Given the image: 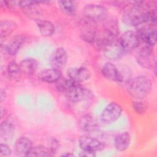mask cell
I'll return each instance as SVG.
<instances>
[{"label":"cell","mask_w":157,"mask_h":157,"mask_svg":"<svg viewBox=\"0 0 157 157\" xmlns=\"http://www.w3.org/2000/svg\"><path fill=\"white\" fill-rule=\"evenodd\" d=\"M156 6L147 1H134L121 17L122 22L128 26H139L149 22L150 9Z\"/></svg>","instance_id":"1"},{"label":"cell","mask_w":157,"mask_h":157,"mask_svg":"<svg viewBox=\"0 0 157 157\" xmlns=\"http://www.w3.org/2000/svg\"><path fill=\"white\" fill-rule=\"evenodd\" d=\"M100 30L97 29L94 44L102 49L105 46L117 40L118 26L113 21H105Z\"/></svg>","instance_id":"2"},{"label":"cell","mask_w":157,"mask_h":157,"mask_svg":"<svg viewBox=\"0 0 157 157\" xmlns=\"http://www.w3.org/2000/svg\"><path fill=\"white\" fill-rule=\"evenodd\" d=\"M129 94L136 99H143L151 91L152 83L150 78L146 75H139L130 80L128 83Z\"/></svg>","instance_id":"3"},{"label":"cell","mask_w":157,"mask_h":157,"mask_svg":"<svg viewBox=\"0 0 157 157\" xmlns=\"http://www.w3.org/2000/svg\"><path fill=\"white\" fill-rule=\"evenodd\" d=\"M83 12L85 20L94 24L104 22L109 13L105 7L97 4H87L84 7Z\"/></svg>","instance_id":"4"},{"label":"cell","mask_w":157,"mask_h":157,"mask_svg":"<svg viewBox=\"0 0 157 157\" xmlns=\"http://www.w3.org/2000/svg\"><path fill=\"white\" fill-rule=\"evenodd\" d=\"M137 62L145 69H153L156 65L152 47L143 43L134 50Z\"/></svg>","instance_id":"5"},{"label":"cell","mask_w":157,"mask_h":157,"mask_svg":"<svg viewBox=\"0 0 157 157\" xmlns=\"http://www.w3.org/2000/svg\"><path fill=\"white\" fill-rule=\"evenodd\" d=\"M122 111V107L119 104L112 102L107 105L102 112L100 120L104 124H112L120 118Z\"/></svg>","instance_id":"6"},{"label":"cell","mask_w":157,"mask_h":157,"mask_svg":"<svg viewBox=\"0 0 157 157\" xmlns=\"http://www.w3.org/2000/svg\"><path fill=\"white\" fill-rule=\"evenodd\" d=\"M140 41L151 47L154 46L156 42V29L153 25L148 24L139 26L135 32Z\"/></svg>","instance_id":"7"},{"label":"cell","mask_w":157,"mask_h":157,"mask_svg":"<svg viewBox=\"0 0 157 157\" xmlns=\"http://www.w3.org/2000/svg\"><path fill=\"white\" fill-rule=\"evenodd\" d=\"M66 98L72 102H79L88 98V90L79 83L74 82L64 93Z\"/></svg>","instance_id":"8"},{"label":"cell","mask_w":157,"mask_h":157,"mask_svg":"<svg viewBox=\"0 0 157 157\" xmlns=\"http://www.w3.org/2000/svg\"><path fill=\"white\" fill-rule=\"evenodd\" d=\"M118 42L125 53L134 50L140 43L136 33L132 31L124 32L118 39Z\"/></svg>","instance_id":"9"},{"label":"cell","mask_w":157,"mask_h":157,"mask_svg":"<svg viewBox=\"0 0 157 157\" xmlns=\"http://www.w3.org/2000/svg\"><path fill=\"white\" fill-rule=\"evenodd\" d=\"M102 75L107 80L121 83L124 82V75L111 62L106 63L101 69Z\"/></svg>","instance_id":"10"},{"label":"cell","mask_w":157,"mask_h":157,"mask_svg":"<svg viewBox=\"0 0 157 157\" xmlns=\"http://www.w3.org/2000/svg\"><path fill=\"white\" fill-rule=\"evenodd\" d=\"M78 144L82 150L98 151L104 148V144L99 139L89 135H82L78 139Z\"/></svg>","instance_id":"11"},{"label":"cell","mask_w":157,"mask_h":157,"mask_svg":"<svg viewBox=\"0 0 157 157\" xmlns=\"http://www.w3.org/2000/svg\"><path fill=\"white\" fill-rule=\"evenodd\" d=\"M67 61V53L62 47L56 48L52 53L50 63L52 68L60 70L65 67Z\"/></svg>","instance_id":"12"},{"label":"cell","mask_w":157,"mask_h":157,"mask_svg":"<svg viewBox=\"0 0 157 157\" xmlns=\"http://www.w3.org/2000/svg\"><path fill=\"white\" fill-rule=\"evenodd\" d=\"M101 50L104 55L107 58L113 61L120 59L126 53L118 43V39L105 46Z\"/></svg>","instance_id":"13"},{"label":"cell","mask_w":157,"mask_h":157,"mask_svg":"<svg viewBox=\"0 0 157 157\" xmlns=\"http://www.w3.org/2000/svg\"><path fill=\"white\" fill-rule=\"evenodd\" d=\"M33 147L32 140L25 136L18 138L14 144V152L17 156H28L29 152Z\"/></svg>","instance_id":"14"},{"label":"cell","mask_w":157,"mask_h":157,"mask_svg":"<svg viewBox=\"0 0 157 157\" xmlns=\"http://www.w3.org/2000/svg\"><path fill=\"white\" fill-rule=\"evenodd\" d=\"M25 41V37L22 34H17L12 37L4 45L5 53L9 56H15L20 50Z\"/></svg>","instance_id":"15"},{"label":"cell","mask_w":157,"mask_h":157,"mask_svg":"<svg viewBox=\"0 0 157 157\" xmlns=\"http://www.w3.org/2000/svg\"><path fill=\"white\" fill-rule=\"evenodd\" d=\"M67 77L73 81L80 83L88 80L91 75V71L85 67H72L67 71Z\"/></svg>","instance_id":"16"},{"label":"cell","mask_w":157,"mask_h":157,"mask_svg":"<svg viewBox=\"0 0 157 157\" xmlns=\"http://www.w3.org/2000/svg\"><path fill=\"white\" fill-rule=\"evenodd\" d=\"M82 26L80 36L82 40L89 44H94L97 32L95 24L85 20Z\"/></svg>","instance_id":"17"},{"label":"cell","mask_w":157,"mask_h":157,"mask_svg":"<svg viewBox=\"0 0 157 157\" xmlns=\"http://www.w3.org/2000/svg\"><path fill=\"white\" fill-rule=\"evenodd\" d=\"M79 128L86 132H91L98 129V124L95 118L90 115H84L80 117L78 120Z\"/></svg>","instance_id":"18"},{"label":"cell","mask_w":157,"mask_h":157,"mask_svg":"<svg viewBox=\"0 0 157 157\" xmlns=\"http://www.w3.org/2000/svg\"><path fill=\"white\" fill-rule=\"evenodd\" d=\"M61 78L60 70L51 68L42 71L39 74V78L44 82L53 83L57 82Z\"/></svg>","instance_id":"19"},{"label":"cell","mask_w":157,"mask_h":157,"mask_svg":"<svg viewBox=\"0 0 157 157\" xmlns=\"http://www.w3.org/2000/svg\"><path fill=\"white\" fill-rule=\"evenodd\" d=\"M20 72L26 75L34 74L38 68V62L34 58H25L19 63Z\"/></svg>","instance_id":"20"},{"label":"cell","mask_w":157,"mask_h":157,"mask_svg":"<svg viewBox=\"0 0 157 157\" xmlns=\"http://www.w3.org/2000/svg\"><path fill=\"white\" fill-rule=\"evenodd\" d=\"M131 135L129 132L125 131L115 136L113 140L114 147L118 151H125L131 143Z\"/></svg>","instance_id":"21"},{"label":"cell","mask_w":157,"mask_h":157,"mask_svg":"<svg viewBox=\"0 0 157 157\" xmlns=\"http://www.w3.org/2000/svg\"><path fill=\"white\" fill-rule=\"evenodd\" d=\"M15 131V124L14 121L10 117L5 118L1 124L0 132L1 136L4 139L11 137Z\"/></svg>","instance_id":"22"},{"label":"cell","mask_w":157,"mask_h":157,"mask_svg":"<svg viewBox=\"0 0 157 157\" xmlns=\"http://www.w3.org/2000/svg\"><path fill=\"white\" fill-rule=\"evenodd\" d=\"M36 25L40 34L45 37L52 36L55 31V28L53 23L48 20L38 19L36 20Z\"/></svg>","instance_id":"23"},{"label":"cell","mask_w":157,"mask_h":157,"mask_svg":"<svg viewBox=\"0 0 157 157\" xmlns=\"http://www.w3.org/2000/svg\"><path fill=\"white\" fill-rule=\"evenodd\" d=\"M17 28V24L11 20L5 19L1 20L0 24V36L1 40L4 38L6 39Z\"/></svg>","instance_id":"24"},{"label":"cell","mask_w":157,"mask_h":157,"mask_svg":"<svg viewBox=\"0 0 157 157\" xmlns=\"http://www.w3.org/2000/svg\"><path fill=\"white\" fill-rule=\"evenodd\" d=\"M58 6L61 11L68 15L74 16L75 15L77 12V4L74 1H58Z\"/></svg>","instance_id":"25"},{"label":"cell","mask_w":157,"mask_h":157,"mask_svg":"<svg viewBox=\"0 0 157 157\" xmlns=\"http://www.w3.org/2000/svg\"><path fill=\"white\" fill-rule=\"evenodd\" d=\"M54 153L50 148H47L45 146L38 145L33 146L31 151L29 152L28 156L30 157H48L53 156Z\"/></svg>","instance_id":"26"},{"label":"cell","mask_w":157,"mask_h":157,"mask_svg":"<svg viewBox=\"0 0 157 157\" xmlns=\"http://www.w3.org/2000/svg\"><path fill=\"white\" fill-rule=\"evenodd\" d=\"M132 108L136 113L143 115L147 112L148 105L143 99H136L132 102Z\"/></svg>","instance_id":"27"},{"label":"cell","mask_w":157,"mask_h":157,"mask_svg":"<svg viewBox=\"0 0 157 157\" xmlns=\"http://www.w3.org/2000/svg\"><path fill=\"white\" fill-rule=\"evenodd\" d=\"M6 71L9 78H15L20 72L18 63L15 61H10L7 66Z\"/></svg>","instance_id":"28"},{"label":"cell","mask_w":157,"mask_h":157,"mask_svg":"<svg viewBox=\"0 0 157 157\" xmlns=\"http://www.w3.org/2000/svg\"><path fill=\"white\" fill-rule=\"evenodd\" d=\"M74 82L72 80L68 78H61L57 82H56V90L60 92L64 93L67 88L71 86Z\"/></svg>","instance_id":"29"},{"label":"cell","mask_w":157,"mask_h":157,"mask_svg":"<svg viewBox=\"0 0 157 157\" xmlns=\"http://www.w3.org/2000/svg\"><path fill=\"white\" fill-rule=\"evenodd\" d=\"M18 6L21 8L25 9L28 7H32L34 5H36L37 4L40 3H46L48 2V1H18Z\"/></svg>","instance_id":"30"},{"label":"cell","mask_w":157,"mask_h":157,"mask_svg":"<svg viewBox=\"0 0 157 157\" xmlns=\"http://www.w3.org/2000/svg\"><path fill=\"white\" fill-rule=\"evenodd\" d=\"M0 156L1 157H6L9 156L11 155L12 150L9 146L6 144L1 143L0 144Z\"/></svg>","instance_id":"31"},{"label":"cell","mask_w":157,"mask_h":157,"mask_svg":"<svg viewBox=\"0 0 157 157\" xmlns=\"http://www.w3.org/2000/svg\"><path fill=\"white\" fill-rule=\"evenodd\" d=\"M78 155L82 157H94L96 156V154L94 151L82 150L81 152Z\"/></svg>","instance_id":"32"},{"label":"cell","mask_w":157,"mask_h":157,"mask_svg":"<svg viewBox=\"0 0 157 157\" xmlns=\"http://www.w3.org/2000/svg\"><path fill=\"white\" fill-rule=\"evenodd\" d=\"M58 141L56 140V139H53V140L52 141V145H51V147H50V148L53 152L54 154L56 152V150L58 148Z\"/></svg>","instance_id":"33"},{"label":"cell","mask_w":157,"mask_h":157,"mask_svg":"<svg viewBox=\"0 0 157 157\" xmlns=\"http://www.w3.org/2000/svg\"><path fill=\"white\" fill-rule=\"evenodd\" d=\"M6 91L3 89H1V101L2 102L4 99H5L6 98Z\"/></svg>","instance_id":"34"},{"label":"cell","mask_w":157,"mask_h":157,"mask_svg":"<svg viewBox=\"0 0 157 157\" xmlns=\"http://www.w3.org/2000/svg\"><path fill=\"white\" fill-rule=\"evenodd\" d=\"M62 156H74V154L71 153H69V152H66L65 153H63V155H61Z\"/></svg>","instance_id":"35"}]
</instances>
